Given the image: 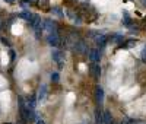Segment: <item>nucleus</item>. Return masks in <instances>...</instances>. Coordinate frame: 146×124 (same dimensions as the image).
I'll return each mask as SVG.
<instances>
[{
	"label": "nucleus",
	"mask_w": 146,
	"mask_h": 124,
	"mask_svg": "<svg viewBox=\"0 0 146 124\" xmlns=\"http://www.w3.org/2000/svg\"><path fill=\"white\" fill-rule=\"evenodd\" d=\"M47 42L50 44V45H53V47H57L58 42H60V35H58V32L54 31V32H50V34H48V36H47Z\"/></svg>",
	"instance_id": "f257e3e1"
},
{
	"label": "nucleus",
	"mask_w": 146,
	"mask_h": 124,
	"mask_svg": "<svg viewBox=\"0 0 146 124\" xmlns=\"http://www.w3.org/2000/svg\"><path fill=\"white\" fill-rule=\"evenodd\" d=\"M142 3H143V5L146 6V0H142Z\"/></svg>",
	"instance_id": "412c9836"
},
{
	"label": "nucleus",
	"mask_w": 146,
	"mask_h": 124,
	"mask_svg": "<svg viewBox=\"0 0 146 124\" xmlns=\"http://www.w3.org/2000/svg\"><path fill=\"white\" fill-rule=\"evenodd\" d=\"M27 123V120L25 118H23V117H19V120H18V123L16 124H25Z\"/></svg>",
	"instance_id": "a211bd4d"
},
{
	"label": "nucleus",
	"mask_w": 146,
	"mask_h": 124,
	"mask_svg": "<svg viewBox=\"0 0 146 124\" xmlns=\"http://www.w3.org/2000/svg\"><path fill=\"white\" fill-rule=\"evenodd\" d=\"M142 60H143V61H146V45H145L143 51H142Z\"/></svg>",
	"instance_id": "f3484780"
},
{
	"label": "nucleus",
	"mask_w": 146,
	"mask_h": 124,
	"mask_svg": "<svg viewBox=\"0 0 146 124\" xmlns=\"http://www.w3.org/2000/svg\"><path fill=\"white\" fill-rule=\"evenodd\" d=\"M45 98H47V85H41L38 95H36V99H38V101H44Z\"/></svg>",
	"instance_id": "423d86ee"
},
{
	"label": "nucleus",
	"mask_w": 146,
	"mask_h": 124,
	"mask_svg": "<svg viewBox=\"0 0 146 124\" xmlns=\"http://www.w3.org/2000/svg\"><path fill=\"white\" fill-rule=\"evenodd\" d=\"M53 12H54L57 16H64V15H63V10L58 9V7H53Z\"/></svg>",
	"instance_id": "2eb2a0df"
},
{
	"label": "nucleus",
	"mask_w": 146,
	"mask_h": 124,
	"mask_svg": "<svg viewBox=\"0 0 146 124\" xmlns=\"http://www.w3.org/2000/svg\"><path fill=\"white\" fill-rule=\"evenodd\" d=\"M35 124H45V123H44V120H41V118H38V117H36V120H35Z\"/></svg>",
	"instance_id": "6ab92c4d"
},
{
	"label": "nucleus",
	"mask_w": 146,
	"mask_h": 124,
	"mask_svg": "<svg viewBox=\"0 0 146 124\" xmlns=\"http://www.w3.org/2000/svg\"><path fill=\"white\" fill-rule=\"evenodd\" d=\"M113 115L110 111H104V123L102 124H113Z\"/></svg>",
	"instance_id": "9b49d317"
},
{
	"label": "nucleus",
	"mask_w": 146,
	"mask_h": 124,
	"mask_svg": "<svg viewBox=\"0 0 146 124\" xmlns=\"http://www.w3.org/2000/svg\"><path fill=\"white\" fill-rule=\"evenodd\" d=\"M107 41H108V38H107V36L105 35H98V36H96V38H95V42H96V45H100V48H102L105 44H107Z\"/></svg>",
	"instance_id": "0eeeda50"
},
{
	"label": "nucleus",
	"mask_w": 146,
	"mask_h": 124,
	"mask_svg": "<svg viewBox=\"0 0 146 124\" xmlns=\"http://www.w3.org/2000/svg\"><path fill=\"white\" fill-rule=\"evenodd\" d=\"M95 121H96V124H102L104 123V113L101 109L95 111Z\"/></svg>",
	"instance_id": "1a4fd4ad"
},
{
	"label": "nucleus",
	"mask_w": 146,
	"mask_h": 124,
	"mask_svg": "<svg viewBox=\"0 0 146 124\" xmlns=\"http://www.w3.org/2000/svg\"><path fill=\"white\" fill-rule=\"evenodd\" d=\"M5 2H6V3H10V5H13L16 0H5Z\"/></svg>",
	"instance_id": "aec40b11"
},
{
	"label": "nucleus",
	"mask_w": 146,
	"mask_h": 124,
	"mask_svg": "<svg viewBox=\"0 0 146 124\" xmlns=\"http://www.w3.org/2000/svg\"><path fill=\"white\" fill-rule=\"evenodd\" d=\"M91 72H92V74L95 78H98L100 76V73H101V67H100V64L98 63H94L92 66H91Z\"/></svg>",
	"instance_id": "9d476101"
},
{
	"label": "nucleus",
	"mask_w": 146,
	"mask_h": 124,
	"mask_svg": "<svg viewBox=\"0 0 146 124\" xmlns=\"http://www.w3.org/2000/svg\"><path fill=\"white\" fill-rule=\"evenodd\" d=\"M18 16L19 18H22V19H25V21H31L32 19V16H34V13H31V12H21V13H18Z\"/></svg>",
	"instance_id": "f8f14e48"
},
{
	"label": "nucleus",
	"mask_w": 146,
	"mask_h": 124,
	"mask_svg": "<svg viewBox=\"0 0 146 124\" xmlns=\"http://www.w3.org/2000/svg\"><path fill=\"white\" fill-rule=\"evenodd\" d=\"M95 99H96V102H98L100 105L104 102V89L101 88V86H96V89H95Z\"/></svg>",
	"instance_id": "39448f33"
},
{
	"label": "nucleus",
	"mask_w": 146,
	"mask_h": 124,
	"mask_svg": "<svg viewBox=\"0 0 146 124\" xmlns=\"http://www.w3.org/2000/svg\"><path fill=\"white\" fill-rule=\"evenodd\" d=\"M73 48H75V51H78V53H80V54L86 53V45H85L83 42H80V41H78Z\"/></svg>",
	"instance_id": "6e6552de"
},
{
	"label": "nucleus",
	"mask_w": 146,
	"mask_h": 124,
	"mask_svg": "<svg viewBox=\"0 0 146 124\" xmlns=\"http://www.w3.org/2000/svg\"><path fill=\"white\" fill-rule=\"evenodd\" d=\"M89 60L92 61V63H98L100 61V57H101V54H100V50L98 48H92V50H89Z\"/></svg>",
	"instance_id": "7ed1b4c3"
},
{
	"label": "nucleus",
	"mask_w": 146,
	"mask_h": 124,
	"mask_svg": "<svg viewBox=\"0 0 146 124\" xmlns=\"http://www.w3.org/2000/svg\"><path fill=\"white\" fill-rule=\"evenodd\" d=\"M113 124H115V123H113Z\"/></svg>",
	"instance_id": "b1692460"
},
{
	"label": "nucleus",
	"mask_w": 146,
	"mask_h": 124,
	"mask_svg": "<svg viewBox=\"0 0 146 124\" xmlns=\"http://www.w3.org/2000/svg\"><path fill=\"white\" fill-rule=\"evenodd\" d=\"M111 41L113 42H121V41H123V36H121V35H114Z\"/></svg>",
	"instance_id": "dca6fc26"
},
{
	"label": "nucleus",
	"mask_w": 146,
	"mask_h": 124,
	"mask_svg": "<svg viewBox=\"0 0 146 124\" xmlns=\"http://www.w3.org/2000/svg\"><path fill=\"white\" fill-rule=\"evenodd\" d=\"M0 27H2V21H0Z\"/></svg>",
	"instance_id": "4be33fe9"
},
{
	"label": "nucleus",
	"mask_w": 146,
	"mask_h": 124,
	"mask_svg": "<svg viewBox=\"0 0 146 124\" xmlns=\"http://www.w3.org/2000/svg\"><path fill=\"white\" fill-rule=\"evenodd\" d=\"M31 2H36V0H31Z\"/></svg>",
	"instance_id": "5701e85b"
},
{
	"label": "nucleus",
	"mask_w": 146,
	"mask_h": 124,
	"mask_svg": "<svg viewBox=\"0 0 146 124\" xmlns=\"http://www.w3.org/2000/svg\"><path fill=\"white\" fill-rule=\"evenodd\" d=\"M51 80L56 82V83L60 80V76H58V73H57V72H53V73H51Z\"/></svg>",
	"instance_id": "4468645a"
},
{
	"label": "nucleus",
	"mask_w": 146,
	"mask_h": 124,
	"mask_svg": "<svg viewBox=\"0 0 146 124\" xmlns=\"http://www.w3.org/2000/svg\"><path fill=\"white\" fill-rule=\"evenodd\" d=\"M35 105H36V99H35L34 96H29L28 102H27V108H29V109H35Z\"/></svg>",
	"instance_id": "ddd939ff"
},
{
	"label": "nucleus",
	"mask_w": 146,
	"mask_h": 124,
	"mask_svg": "<svg viewBox=\"0 0 146 124\" xmlns=\"http://www.w3.org/2000/svg\"><path fill=\"white\" fill-rule=\"evenodd\" d=\"M51 57H53V60H54V61H57L60 67H63L64 54H63L62 51H58V50H53V53H51Z\"/></svg>",
	"instance_id": "f03ea898"
},
{
	"label": "nucleus",
	"mask_w": 146,
	"mask_h": 124,
	"mask_svg": "<svg viewBox=\"0 0 146 124\" xmlns=\"http://www.w3.org/2000/svg\"><path fill=\"white\" fill-rule=\"evenodd\" d=\"M29 25L34 28V29H36V28H42V22H41V18L38 16V15H34L32 16V19L29 21Z\"/></svg>",
	"instance_id": "20e7f679"
}]
</instances>
